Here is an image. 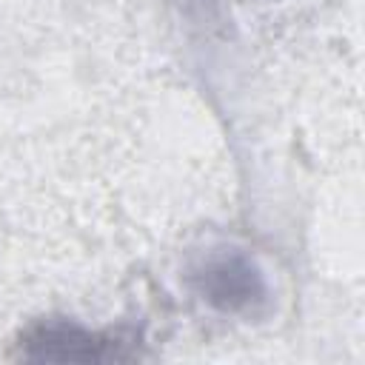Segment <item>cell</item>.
Listing matches in <instances>:
<instances>
[{
	"label": "cell",
	"instance_id": "obj_1",
	"mask_svg": "<svg viewBox=\"0 0 365 365\" xmlns=\"http://www.w3.org/2000/svg\"><path fill=\"white\" fill-rule=\"evenodd\" d=\"M191 291L225 317H262L271 305L265 271L242 248L220 245L200 254L188 268Z\"/></svg>",
	"mask_w": 365,
	"mask_h": 365
},
{
	"label": "cell",
	"instance_id": "obj_2",
	"mask_svg": "<svg viewBox=\"0 0 365 365\" xmlns=\"http://www.w3.org/2000/svg\"><path fill=\"white\" fill-rule=\"evenodd\" d=\"M111 336L86 331L83 325L66 319H48L29 331L26 359H51V362H103V359H128L131 354L111 345Z\"/></svg>",
	"mask_w": 365,
	"mask_h": 365
}]
</instances>
